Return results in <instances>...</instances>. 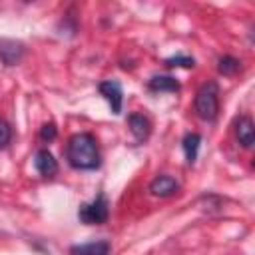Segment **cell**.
Listing matches in <instances>:
<instances>
[{
    "label": "cell",
    "instance_id": "cell-12",
    "mask_svg": "<svg viewBox=\"0 0 255 255\" xmlns=\"http://www.w3.org/2000/svg\"><path fill=\"white\" fill-rule=\"evenodd\" d=\"M199 145H201V135H199V133L189 131V133L183 135V139H181V147H183V153H185L187 163H193V161L197 159Z\"/></svg>",
    "mask_w": 255,
    "mask_h": 255
},
{
    "label": "cell",
    "instance_id": "cell-3",
    "mask_svg": "<svg viewBox=\"0 0 255 255\" xmlns=\"http://www.w3.org/2000/svg\"><path fill=\"white\" fill-rule=\"evenodd\" d=\"M78 217L82 223L86 225H102L108 221L110 217V203H108V197L104 193L96 195L92 201L88 203H82L80 209H78Z\"/></svg>",
    "mask_w": 255,
    "mask_h": 255
},
{
    "label": "cell",
    "instance_id": "cell-6",
    "mask_svg": "<svg viewBox=\"0 0 255 255\" xmlns=\"http://www.w3.org/2000/svg\"><path fill=\"white\" fill-rule=\"evenodd\" d=\"M179 191V181L171 175H157L149 183V193L155 197H169Z\"/></svg>",
    "mask_w": 255,
    "mask_h": 255
},
{
    "label": "cell",
    "instance_id": "cell-13",
    "mask_svg": "<svg viewBox=\"0 0 255 255\" xmlns=\"http://www.w3.org/2000/svg\"><path fill=\"white\" fill-rule=\"evenodd\" d=\"M217 70L223 76H233V74H237L241 70V62L237 58H233V56H223L217 62Z\"/></svg>",
    "mask_w": 255,
    "mask_h": 255
},
{
    "label": "cell",
    "instance_id": "cell-8",
    "mask_svg": "<svg viewBox=\"0 0 255 255\" xmlns=\"http://www.w3.org/2000/svg\"><path fill=\"white\" fill-rule=\"evenodd\" d=\"M34 167L42 177H52L58 173V161L48 149H38L34 155Z\"/></svg>",
    "mask_w": 255,
    "mask_h": 255
},
{
    "label": "cell",
    "instance_id": "cell-2",
    "mask_svg": "<svg viewBox=\"0 0 255 255\" xmlns=\"http://www.w3.org/2000/svg\"><path fill=\"white\" fill-rule=\"evenodd\" d=\"M193 110L205 122H213L217 118V114H219V86L215 82L201 84V88L197 90L195 100H193Z\"/></svg>",
    "mask_w": 255,
    "mask_h": 255
},
{
    "label": "cell",
    "instance_id": "cell-14",
    "mask_svg": "<svg viewBox=\"0 0 255 255\" xmlns=\"http://www.w3.org/2000/svg\"><path fill=\"white\" fill-rule=\"evenodd\" d=\"M165 66H171V68H193L195 66V60L191 56H183V54H177V56H171L165 60Z\"/></svg>",
    "mask_w": 255,
    "mask_h": 255
},
{
    "label": "cell",
    "instance_id": "cell-4",
    "mask_svg": "<svg viewBox=\"0 0 255 255\" xmlns=\"http://www.w3.org/2000/svg\"><path fill=\"white\" fill-rule=\"evenodd\" d=\"M98 92L110 104L112 114H120L122 112V106H124V90H122L120 82H116V80H104V82H100Z\"/></svg>",
    "mask_w": 255,
    "mask_h": 255
},
{
    "label": "cell",
    "instance_id": "cell-16",
    "mask_svg": "<svg viewBox=\"0 0 255 255\" xmlns=\"http://www.w3.org/2000/svg\"><path fill=\"white\" fill-rule=\"evenodd\" d=\"M56 126L54 124H44L42 126V129H40V139L42 141H52V139H56Z\"/></svg>",
    "mask_w": 255,
    "mask_h": 255
},
{
    "label": "cell",
    "instance_id": "cell-1",
    "mask_svg": "<svg viewBox=\"0 0 255 255\" xmlns=\"http://www.w3.org/2000/svg\"><path fill=\"white\" fill-rule=\"evenodd\" d=\"M66 159L74 169L92 171L100 167V147L96 137L88 131L74 133L66 145Z\"/></svg>",
    "mask_w": 255,
    "mask_h": 255
},
{
    "label": "cell",
    "instance_id": "cell-11",
    "mask_svg": "<svg viewBox=\"0 0 255 255\" xmlns=\"http://www.w3.org/2000/svg\"><path fill=\"white\" fill-rule=\"evenodd\" d=\"M147 88L155 94L159 92H179V82L173 78V76H151L149 82H147Z\"/></svg>",
    "mask_w": 255,
    "mask_h": 255
},
{
    "label": "cell",
    "instance_id": "cell-15",
    "mask_svg": "<svg viewBox=\"0 0 255 255\" xmlns=\"http://www.w3.org/2000/svg\"><path fill=\"white\" fill-rule=\"evenodd\" d=\"M12 139V128L6 120L0 118V149H4Z\"/></svg>",
    "mask_w": 255,
    "mask_h": 255
},
{
    "label": "cell",
    "instance_id": "cell-5",
    "mask_svg": "<svg viewBox=\"0 0 255 255\" xmlns=\"http://www.w3.org/2000/svg\"><path fill=\"white\" fill-rule=\"evenodd\" d=\"M24 44L20 40H12V38H2L0 40V62L4 66H16L22 62L24 58Z\"/></svg>",
    "mask_w": 255,
    "mask_h": 255
},
{
    "label": "cell",
    "instance_id": "cell-10",
    "mask_svg": "<svg viewBox=\"0 0 255 255\" xmlns=\"http://www.w3.org/2000/svg\"><path fill=\"white\" fill-rule=\"evenodd\" d=\"M128 124H129V131L133 133V137L137 141H145L149 137V133H151V122L143 114H129Z\"/></svg>",
    "mask_w": 255,
    "mask_h": 255
},
{
    "label": "cell",
    "instance_id": "cell-7",
    "mask_svg": "<svg viewBox=\"0 0 255 255\" xmlns=\"http://www.w3.org/2000/svg\"><path fill=\"white\" fill-rule=\"evenodd\" d=\"M235 137L245 149L253 147V143H255V126H253V120L249 116H241L235 122Z\"/></svg>",
    "mask_w": 255,
    "mask_h": 255
},
{
    "label": "cell",
    "instance_id": "cell-9",
    "mask_svg": "<svg viewBox=\"0 0 255 255\" xmlns=\"http://www.w3.org/2000/svg\"><path fill=\"white\" fill-rule=\"evenodd\" d=\"M110 241L100 239V241H90V243H80V245H72L68 255H110Z\"/></svg>",
    "mask_w": 255,
    "mask_h": 255
}]
</instances>
